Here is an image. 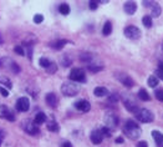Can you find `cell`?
I'll use <instances>...</instances> for the list:
<instances>
[{"mask_svg":"<svg viewBox=\"0 0 163 147\" xmlns=\"http://www.w3.org/2000/svg\"><path fill=\"white\" fill-rule=\"evenodd\" d=\"M123 132L128 138H131V140H137L141 136V129L133 120L126 121V124L123 126Z\"/></svg>","mask_w":163,"mask_h":147,"instance_id":"obj_1","label":"cell"},{"mask_svg":"<svg viewBox=\"0 0 163 147\" xmlns=\"http://www.w3.org/2000/svg\"><path fill=\"white\" fill-rule=\"evenodd\" d=\"M61 92L65 95V96H75L80 92V86L76 84V82H72V81H67V82H63L61 85Z\"/></svg>","mask_w":163,"mask_h":147,"instance_id":"obj_2","label":"cell"},{"mask_svg":"<svg viewBox=\"0 0 163 147\" xmlns=\"http://www.w3.org/2000/svg\"><path fill=\"white\" fill-rule=\"evenodd\" d=\"M135 115L137 117V120L143 124H149L154 120V113L148 108H140Z\"/></svg>","mask_w":163,"mask_h":147,"instance_id":"obj_3","label":"cell"},{"mask_svg":"<svg viewBox=\"0 0 163 147\" xmlns=\"http://www.w3.org/2000/svg\"><path fill=\"white\" fill-rule=\"evenodd\" d=\"M123 105H124V107H126L129 112H133V113H136V112L141 108V107H138L137 101H136L131 95L123 96Z\"/></svg>","mask_w":163,"mask_h":147,"instance_id":"obj_4","label":"cell"},{"mask_svg":"<svg viewBox=\"0 0 163 147\" xmlns=\"http://www.w3.org/2000/svg\"><path fill=\"white\" fill-rule=\"evenodd\" d=\"M124 36L128 38V39H131V40H137L141 38V30L135 26V25H129L127 27H124Z\"/></svg>","mask_w":163,"mask_h":147,"instance_id":"obj_5","label":"cell"},{"mask_svg":"<svg viewBox=\"0 0 163 147\" xmlns=\"http://www.w3.org/2000/svg\"><path fill=\"white\" fill-rule=\"evenodd\" d=\"M70 79L72 82H86V75L85 71L80 67H75L70 72Z\"/></svg>","mask_w":163,"mask_h":147,"instance_id":"obj_6","label":"cell"},{"mask_svg":"<svg viewBox=\"0 0 163 147\" xmlns=\"http://www.w3.org/2000/svg\"><path fill=\"white\" fill-rule=\"evenodd\" d=\"M105 124H106V127H107V129L113 130V129L117 126V124H118L117 116H116L115 113H111V112L106 113V115H105Z\"/></svg>","mask_w":163,"mask_h":147,"instance_id":"obj_7","label":"cell"},{"mask_svg":"<svg viewBox=\"0 0 163 147\" xmlns=\"http://www.w3.org/2000/svg\"><path fill=\"white\" fill-rule=\"evenodd\" d=\"M0 117L2 119H6L8 121H15V116L14 113L10 111V108L5 105H2L0 106Z\"/></svg>","mask_w":163,"mask_h":147,"instance_id":"obj_8","label":"cell"},{"mask_svg":"<svg viewBox=\"0 0 163 147\" xmlns=\"http://www.w3.org/2000/svg\"><path fill=\"white\" fill-rule=\"evenodd\" d=\"M16 108L18 111H21V112H26L29 108H30V101L27 97H20L18 101H16Z\"/></svg>","mask_w":163,"mask_h":147,"instance_id":"obj_9","label":"cell"},{"mask_svg":"<svg viewBox=\"0 0 163 147\" xmlns=\"http://www.w3.org/2000/svg\"><path fill=\"white\" fill-rule=\"evenodd\" d=\"M21 127H22L24 131L27 132L29 135H36V133H39V129H38V126H36L34 122H24V124L21 125Z\"/></svg>","mask_w":163,"mask_h":147,"instance_id":"obj_10","label":"cell"},{"mask_svg":"<svg viewBox=\"0 0 163 147\" xmlns=\"http://www.w3.org/2000/svg\"><path fill=\"white\" fill-rule=\"evenodd\" d=\"M90 138H91V142H92V143L100 145V143L102 142V140H104V136H102V133H101V131H100L99 129H96V130H93V131L91 132Z\"/></svg>","mask_w":163,"mask_h":147,"instance_id":"obj_11","label":"cell"},{"mask_svg":"<svg viewBox=\"0 0 163 147\" xmlns=\"http://www.w3.org/2000/svg\"><path fill=\"white\" fill-rule=\"evenodd\" d=\"M123 9L127 15H133L137 10V4L135 2H126L123 5Z\"/></svg>","mask_w":163,"mask_h":147,"instance_id":"obj_12","label":"cell"},{"mask_svg":"<svg viewBox=\"0 0 163 147\" xmlns=\"http://www.w3.org/2000/svg\"><path fill=\"white\" fill-rule=\"evenodd\" d=\"M75 107H76L79 111H81V112H88V111L91 110V105H90V102L86 101V100L77 101V102L75 104Z\"/></svg>","mask_w":163,"mask_h":147,"instance_id":"obj_13","label":"cell"},{"mask_svg":"<svg viewBox=\"0 0 163 147\" xmlns=\"http://www.w3.org/2000/svg\"><path fill=\"white\" fill-rule=\"evenodd\" d=\"M45 100H46V104H47L50 107H56V106H57L59 100H57V96H56L54 92H49V94L46 95Z\"/></svg>","mask_w":163,"mask_h":147,"instance_id":"obj_14","label":"cell"},{"mask_svg":"<svg viewBox=\"0 0 163 147\" xmlns=\"http://www.w3.org/2000/svg\"><path fill=\"white\" fill-rule=\"evenodd\" d=\"M5 65L10 69V70H13L15 74H18L19 71H20V67H19V65L15 63V61H13V60H10V59H5Z\"/></svg>","mask_w":163,"mask_h":147,"instance_id":"obj_15","label":"cell"},{"mask_svg":"<svg viewBox=\"0 0 163 147\" xmlns=\"http://www.w3.org/2000/svg\"><path fill=\"white\" fill-rule=\"evenodd\" d=\"M93 94L97 97H104V96H106L108 94V90L106 89V87H104V86H99V87H96V89H95Z\"/></svg>","mask_w":163,"mask_h":147,"instance_id":"obj_16","label":"cell"},{"mask_svg":"<svg viewBox=\"0 0 163 147\" xmlns=\"http://www.w3.org/2000/svg\"><path fill=\"white\" fill-rule=\"evenodd\" d=\"M44 122H46V115H45L44 112L36 113L35 119H34V124L38 126V125H41V124H44Z\"/></svg>","mask_w":163,"mask_h":147,"instance_id":"obj_17","label":"cell"},{"mask_svg":"<svg viewBox=\"0 0 163 147\" xmlns=\"http://www.w3.org/2000/svg\"><path fill=\"white\" fill-rule=\"evenodd\" d=\"M120 81L124 85V86H127V87H132L133 85H135V82H133V80L129 77V76H127V75H123L121 79H120Z\"/></svg>","mask_w":163,"mask_h":147,"instance_id":"obj_18","label":"cell"},{"mask_svg":"<svg viewBox=\"0 0 163 147\" xmlns=\"http://www.w3.org/2000/svg\"><path fill=\"white\" fill-rule=\"evenodd\" d=\"M111 33H112V22L106 21L105 25H104V29H102V34L105 36H108V35H111Z\"/></svg>","mask_w":163,"mask_h":147,"instance_id":"obj_19","label":"cell"},{"mask_svg":"<svg viewBox=\"0 0 163 147\" xmlns=\"http://www.w3.org/2000/svg\"><path fill=\"white\" fill-rule=\"evenodd\" d=\"M152 136L157 143V146H159L162 142H163V135L159 132V131H152Z\"/></svg>","mask_w":163,"mask_h":147,"instance_id":"obj_20","label":"cell"},{"mask_svg":"<svg viewBox=\"0 0 163 147\" xmlns=\"http://www.w3.org/2000/svg\"><path fill=\"white\" fill-rule=\"evenodd\" d=\"M138 99H141L142 101H149V100H151L148 92H147L145 89H141V90L138 91Z\"/></svg>","mask_w":163,"mask_h":147,"instance_id":"obj_21","label":"cell"},{"mask_svg":"<svg viewBox=\"0 0 163 147\" xmlns=\"http://www.w3.org/2000/svg\"><path fill=\"white\" fill-rule=\"evenodd\" d=\"M67 41L66 40H57V41H55V43H51L50 45L54 47V49H56V50H60V49H62L63 47V45L66 44Z\"/></svg>","mask_w":163,"mask_h":147,"instance_id":"obj_22","label":"cell"},{"mask_svg":"<svg viewBox=\"0 0 163 147\" xmlns=\"http://www.w3.org/2000/svg\"><path fill=\"white\" fill-rule=\"evenodd\" d=\"M59 11L62 14V15H69L70 14V6L67 4H61L59 6Z\"/></svg>","mask_w":163,"mask_h":147,"instance_id":"obj_23","label":"cell"},{"mask_svg":"<svg viewBox=\"0 0 163 147\" xmlns=\"http://www.w3.org/2000/svg\"><path fill=\"white\" fill-rule=\"evenodd\" d=\"M0 84H2V85H5L8 89H11V87H13V82H11L6 76H0Z\"/></svg>","mask_w":163,"mask_h":147,"instance_id":"obj_24","label":"cell"},{"mask_svg":"<svg viewBox=\"0 0 163 147\" xmlns=\"http://www.w3.org/2000/svg\"><path fill=\"white\" fill-rule=\"evenodd\" d=\"M71 63H72V59H70V56L69 55H65V56H62V59H61V65L62 66H70L71 65Z\"/></svg>","mask_w":163,"mask_h":147,"instance_id":"obj_25","label":"cell"},{"mask_svg":"<svg viewBox=\"0 0 163 147\" xmlns=\"http://www.w3.org/2000/svg\"><path fill=\"white\" fill-rule=\"evenodd\" d=\"M142 22H143V25L146 26V27H152V25H153V20H152V18L151 16H143V19H142Z\"/></svg>","mask_w":163,"mask_h":147,"instance_id":"obj_26","label":"cell"},{"mask_svg":"<svg viewBox=\"0 0 163 147\" xmlns=\"http://www.w3.org/2000/svg\"><path fill=\"white\" fill-rule=\"evenodd\" d=\"M161 15V6L158 5V3L152 8V16L151 18H158Z\"/></svg>","mask_w":163,"mask_h":147,"instance_id":"obj_27","label":"cell"},{"mask_svg":"<svg viewBox=\"0 0 163 147\" xmlns=\"http://www.w3.org/2000/svg\"><path fill=\"white\" fill-rule=\"evenodd\" d=\"M147 82H148V86H151V87H156V86L158 85V82H159V80H158L156 76H149Z\"/></svg>","mask_w":163,"mask_h":147,"instance_id":"obj_28","label":"cell"},{"mask_svg":"<svg viewBox=\"0 0 163 147\" xmlns=\"http://www.w3.org/2000/svg\"><path fill=\"white\" fill-rule=\"evenodd\" d=\"M47 129H49V131L57 132V131H59V125H57L55 121H51V122L47 124Z\"/></svg>","mask_w":163,"mask_h":147,"instance_id":"obj_29","label":"cell"},{"mask_svg":"<svg viewBox=\"0 0 163 147\" xmlns=\"http://www.w3.org/2000/svg\"><path fill=\"white\" fill-rule=\"evenodd\" d=\"M80 60L81 61H85V63H88V61H91L92 60V55L91 54H81L80 55Z\"/></svg>","mask_w":163,"mask_h":147,"instance_id":"obj_30","label":"cell"},{"mask_svg":"<svg viewBox=\"0 0 163 147\" xmlns=\"http://www.w3.org/2000/svg\"><path fill=\"white\" fill-rule=\"evenodd\" d=\"M56 70H57V66H56V64H55V63H51V64L46 67V71H47L49 74H55V72H56Z\"/></svg>","mask_w":163,"mask_h":147,"instance_id":"obj_31","label":"cell"},{"mask_svg":"<svg viewBox=\"0 0 163 147\" xmlns=\"http://www.w3.org/2000/svg\"><path fill=\"white\" fill-rule=\"evenodd\" d=\"M50 64H51V61L49 60V59H46V57H41V59H40V65H41L43 67H45V69H46Z\"/></svg>","mask_w":163,"mask_h":147,"instance_id":"obj_32","label":"cell"},{"mask_svg":"<svg viewBox=\"0 0 163 147\" xmlns=\"http://www.w3.org/2000/svg\"><path fill=\"white\" fill-rule=\"evenodd\" d=\"M44 21V16L41 14H35L34 15V22L35 24H41Z\"/></svg>","mask_w":163,"mask_h":147,"instance_id":"obj_33","label":"cell"},{"mask_svg":"<svg viewBox=\"0 0 163 147\" xmlns=\"http://www.w3.org/2000/svg\"><path fill=\"white\" fill-rule=\"evenodd\" d=\"M88 69H90V71H92V72H97V71H101V70H102V66L90 65V66H88Z\"/></svg>","mask_w":163,"mask_h":147,"instance_id":"obj_34","label":"cell"},{"mask_svg":"<svg viewBox=\"0 0 163 147\" xmlns=\"http://www.w3.org/2000/svg\"><path fill=\"white\" fill-rule=\"evenodd\" d=\"M100 131H101L102 136H106V137H110V136H111V131H110V129H107V127H102Z\"/></svg>","mask_w":163,"mask_h":147,"instance_id":"obj_35","label":"cell"},{"mask_svg":"<svg viewBox=\"0 0 163 147\" xmlns=\"http://www.w3.org/2000/svg\"><path fill=\"white\" fill-rule=\"evenodd\" d=\"M14 51H15V52H16L18 55H20V56H22V55L25 54V51H24V49H22L21 46H15Z\"/></svg>","mask_w":163,"mask_h":147,"instance_id":"obj_36","label":"cell"},{"mask_svg":"<svg viewBox=\"0 0 163 147\" xmlns=\"http://www.w3.org/2000/svg\"><path fill=\"white\" fill-rule=\"evenodd\" d=\"M156 97L163 102V90H156Z\"/></svg>","mask_w":163,"mask_h":147,"instance_id":"obj_37","label":"cell"},{"mask_svg":"<svg viewBox=\"0 0 163 147\" xmlns=\"http://www.w3.org/2000/svg\"><path fill=\"white\" fill-rule=\"evenodd\" d=\"M156 77L163 80V69H159V67H158V69L156 70Z\"/></svg>","mask_w":163,"mask_h":147,"instance_id":"obj_38","label":"cell"},{"mask_svg":"<svg viewBox=\"0 0 163 147\" xmlns=\"http://www.w3.org/2000/svg\"><path fill=\"white\" fill-rule=\"evenodd\" d=\"M157 4V2H143V6H147V8H153L154 5Z\"/></svg>","mask_w":163,"mask_h":147,"instance_id":"obj_39","label":"cell"},{"mask_svg":"<svg viewBox=\"0 0 163 147\" xmlns=\"http://www.w3.org/2000/svg\"><path fill=\"white\" fill-rule=\"evenodd\" d=\"M90 9L91 10H96L97 9V6H99V2H90Z\"/></svg>","mask_w":163,"mask_h":147,"instance_id":"obj_40","label":"cell"},{"mask_svg":"<svg viewBox=\"0 0 163 147\" xmlns=\"http://www.w3.org/2000/svg\"><path fill=\"white\" fill-rule=\"evenodd\" d=\"M0 94H2L4 97L9 96V92H8V90H6V89H4V87H0Z\"/></svg>","mask_w":163,"mask_h":147,"instance_id":"obj_41","label":"cell"},{"mask_svg":"<svg viewBox=\"0 0 163 147\" xmlns=\"http://www.w3.org/2000/svg\"><path fill=\"white\" fill-rule=\"evenodd\" d=\"M136 147H148V143H147L146 141H140V142L137 143Z\"/></svg>","mask_w":163,"mask_h":147,"instance_id":"obj_42","label":"cell"},{"mask_svg":"<svg viewBox=\"0 0 163 147\" xmlns=\"http://www.w3.org/2000/svg\"><path fill=\"white\" fill-rule=\"evenodd\" d=\"M61 147H72V145H71V142H69V141H65V142L61 145Z\"/></svg>","mask_w":163,"mask_h":147,"instance_id":"obj_43","label":"cell"},{"mask_svg":"<svg viewBox=\"0 0 163 147\" xmlns=\"http://www.w3.org/2000/svg\"><path fill=\"white\" fill-rule=\"evenodd\" d=\"M117 100H118V96H117V95H111V96H110V101H112V102L115 101V102H116Z\"/></svg>","mask_w":163,"mask_h":147,"instance_id":"obj_44","label":"cell"},{"mask_svg":"<svg viewBox=\"0 0 163 147\" xmlns=\"http://www.w3.org/2000/svg\"><path fill=\"white\" fill-rule=\"evenodd\" d=\"M116 142H117V143H123V138H122V137H117V138H116Z\"/></svg>","mask_w":163,"mask_h":147,"instance_id":"obj_45","label":"cell"},{"mask_svg":"<svg viewBox=\"0 0 163 147\" xmlns=\"http://www.w3.org/2000/svg\"><path fill=\"white\" fill-rule=\"evenodd\" d=\"M158 147H163V142H162V143H161V145H159Z\"/></svg>","mask_w":163,"mask_h":147,"instance_id":"obj_46","label":"cell"},{"mask_svg":"<svg viewBox=\"0 0 163 147\" xmlns=\"http://www.w3.org/2000/svg\"><path fill=\"white\" fill-rule=\"evenodd\" d=\"M0 145H2V137H0Z\"/></svg>","mask_w":163,"mask_h":147,"instance_id":"obj_47","label":"cell"},{"mask_svg":"<svg viewBox=\"0 0 163 147\" xmlns=\"http://www.w3.org/2000/svg\"><path fill=\"white\" fill-rule=\"evenodd\" d=\"M162 49H163V44H162Z\"/></svg>","mask_w":163,"mask_h":147,"instance_id":"obj_48","label":"cell"}]
</instances>
